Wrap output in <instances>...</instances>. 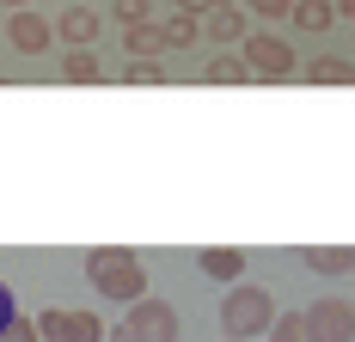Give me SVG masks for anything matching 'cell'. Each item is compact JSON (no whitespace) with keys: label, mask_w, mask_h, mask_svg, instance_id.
I'll return each mask as SVG.
<instances>
[{"label":"cell","mask_w":355,"mask_h":342,"mask_svg":"<svg viewBox=\"0 0 355 342\" xmlns=\"http://www.w3.org/2000/svg\"><path fill=\"white\" fill-rule=\"evenodd\" d=\"M86 281H92V294L123 300V306L147 300V269H141V257L129 244H92L86 251Z\"/></svg>","instance_id":"1"},{"label":"cell","mask_w":355,"mask_h":342,"mask_svg":"<svg viewBox=\"0 0 355 342\" xmlns=\"http://www.w3.org/2000/svg\"><path fill=\"white\" fill-rule=\"evenodd\" d=\"M270 324H276V294L257 287V281H233L227 300H220V330H227V342H257Z\"/></svg>","instance_id":"2"},{"label":"cell","mask_w":355,"mask_h":342,"mask_svg":"<svg viewBox=\"0 0 355 342\" xmlns=\"http://www.w3.org/2000/svg\"><path fill=\"white\" fill-rule=\"evenodd\" d=\"M239 62H245L251 80H294L300 73V62H294V43L276 31H251L245 43H239Z\"/></svg>","instance_id":"3"},{"label":"cell","mask_w":355,"mask_h":342,"mask_svg":"<svg viewBox=\"0 0 355 342\" xmlns=\"http://www.w3.org/2000/svg\"><path fill=\"white\" fill-rule=\"evenodd\" d=\"M123 330H129L135 342H184V324H178V312L166 306V300H153V294L129 306V318H123Z\"/></svg>","instance_id":"4"},{"label":"cell","mask_w":355,"mask_h":342,"mask_svg":"<svg viewBox=\"0 0 355 342\" xmlns=\"http://www.w3.org/2000/svg\"><path fill=\"white\" fill-rule=\"evenodd\" d=\"M37 336L43 342H105V318L98 312L49 306V312H37Z\"/></svg>","instance_id":"5"},{"label":"cell","mask_w":355,"mask_h":342,"mask_svg":"<svg viewBox=\"0 0 355 342\" xmlns=\"http://www.w3.org/2000/svg\"><path fill=\"white\" fill-rule=\"evenodd\" d=\"M306 324H313V336L319 342H355V306L349 300H337V294H324L306 306Z\"/></svg>","instance_id":"6"},{"label":"cell","mask_w":355,"mask_h":342,"mask_svg":"<svg viewBox=\"0 0 355 342\" xmlns=\"http://www.w3.org/2000/svg\"><path fill=\"white\" fill-rule=\"evenodd\" d=\"M6 43L19 49V55H43L49 43H55V25L31 12V6H19V12H6Z\"/></svg>","instance_id":"7"},{"label":"cell","mask_w":355,"mask_h":342,"mask_svg":"<svg viewBox=\"0 0 355 342\" xmlns=\"http://www.w3.org/2000/svg\"><path fill=\"white\" fill-rule=\"evenodd\" d=\"M98 31H105V19H98L86 0H68V6H62V19H55V43H68V49H92Z\"/></svg>","instance_id":"8"},{"label":"cell","mask_w":355,"mask_h":342,"mask_svg":"<svg viewBox=\"0 0 355 342\" xmlns=\"http://www.w3.org/2000/svg\"><path fill=\"white\" fill-rule=\"evenodd\" d=\"M202 37H209L214 49H227V43H245V37H251L245 6L233 0V6H214V12H202Z\"/></svg>","instance_id":"9"},{"label":"cell","mask_w":355,"mask_h":342,"mask_svg":"<svg viewBox=\"0 0 355 342\" xmlns=\"http://www.w3.org/2000/svg\"><path fill=\"white\" fill-rule=\"evenodd\" d=\"M196 269L209 275V281H227V287H233V281L245 275V251H239V244H214V251H196Z\"/></svg>","instance_id":"10"},{"label":"cell","mask_w":355,"mask_h":342,"mask_svg":"<svg viewBox=\"0 0 355 342\" xmlns=\"http://www.w3.org/2000/svg\"><path fill=\"white\" fill-rule=\"evenodd\" d=\"M300 263H306L313 275H349L355 269V244H306Z\"/></svg>","instance_id":"11"},{"label":"cell","mask_w":355,"mask_h":342,"mask_svg":"<svg viewBox=\"0 0 355 342\" xmlns=\"http://www.w3.org/2000/svg\"><path fill=\"white\" fill-rule=\"evenodd\" d=\"M123 49H129V62H159L166 55V31L147 19V25H123Z\"/></svg>","instance_id":"12"},{"label":"cell","mask_w":355,"mask_h":342,"mask_svg":"<svg viewBox=\"0 0 355 342\" xmlns=\"http://www.w3.org/2000/svg\"><path fill=\"white\" fill-rule=\"evenodd\" d=\"M300 73H306L313 86H355V62L349 55H313Z\"/></svg>","instance_id":"13"},{"label":"cell","mask_w":355,"mask_h":342,"mask_svg":"<svg viewBox=\"0 0 355 342\" xmlns=\"http://www.w3.org/2000/svg\"><path fill=\"white\" fill-rule=\"evenodd\" d=\"M288 19H294V31L324 37L331 25H337V6H331V0H294V12H288Z\"/></svg>","instance_id":"14"},{"label":"cell","mask_w":355,"mask_h":342,"mask_svg":"<svg viewBox=\"0 0 355 342\" xmlns=\"http://www.w3.org/2000/svg\"><path fill=\"white\" fill-rule=\"evenodd\" d=\"M98 49H68V55H62V80H68V86H92V80H98Z\"/></svg>","instance_id":"15"},{"label":"cell","mask_w":355,"mask_h":342,"mask_svg":"<svg viewBox=\"0 0 355 342\" xmlns=\"http://www.w3.org/2000/svg\"><path fill=\"white\" fill-rule=\"evenodd\" d=\"M202 80H209V86H239L251 73H245V62H239V49H227V55H209V62H202Z\"/></svg>","instance_id":"16"},{"label":"cell","mask_w":355,"mask_h":342,"mask_svg":"<svg viewBox=\"0 0 355 342\" xmlns=\"http://www.w3.org/2000/svg\"><path fill=\"white\" fill-rule=\"evenodd\" d=\"M159 31H166V49H190V43H202V19L196 12H172Z\"/></svg>","instance_id":"17"},{"label":"cell","mask_w":355,"mask_h":342,"mask_svg":"<svg viewBox=\"0 0 355 342\" xmlns=\"http://www.w3.org/2000/svg\"><path fill=\"white\" fill-rule=\"evenodd\" d=\"M270 336H276V342H319V336H313V324H306V312H276Z\"/></svg>","instance_id":"18"},{"label":"cell","mask_w":355,"mask_h":342,"mask_svg":"<svg viewBox=\"0 0 355 342\" xmlns=\"http://www.w3.org/2000/svg\"><path fill=\"white\" fill-rule=\"evenodd\" d=\"M110 19L116 25H147L153 19V0H110Z\"/></svg>","instance_id":"19"},{"label":"cell","mask_w":355,"mask_h":342,"mask_svg":"<svg viewBox=\"0 0 355 342\" xmlns=\"http://www.w3.org/2000/svg\"><path fill=\"white\" fill-rule=\"evenodd\" d=\"M123 80H129V86H159V80H166V62H129Z\"/></svg>","instance_id":"20"},{"label":"cell","mask_w":355,"mask_h":342,"mask_svg":"<svg viewBox=\"0 0 355 342\" xmlns=\"http://www.w3.org/2000/svg\"><path fill=\"white\" fill-rule=\"evenodd\" d=\"M0 342H43L37 336V318H12V324L0 330Z\"/></svg>","instance_id":"21"},{"label":"cell","mask_w":355,"mask_h":342,"mask_svg":"<svg viewBox=\"0 0 355 342\" xmlns=\"http://www.w3.org/2000/svg\"><path fill=\"white\" fill-rule=\"evenodd\" d=\"M245 12H257V19H288L294 0H245Z\"/></svg>","instance_id":"22"},{"label":"cell","mask_w":355,"mask_h":342,"mask_svg":"<svg viewBox=\"0 0 355 342\" xmlns=\"http://www.w3.org/2000/svg\"><path fill=\"white\" fill-rule=\"evenodd\" d=\"M214 6H233V0H178V12H196V19L214 12Z\"/></svg>","instance_id":"23"},{"label":"cell","mask_w":355,"mask_h":342,"mask_svg":"<svg viewBox=\"0 0 355 342\" xmlns=\"http://www.w3.org/2000/svg\"><path fill=\"white\" fill-rule=\"evenodd\" d=\"M12 318H19V312H12V287H6V281H0V330H6V324H12Z\"/></svg>","instance_id":"24"},{"label":"cell","mask_w":355,"mask_h":342,"mask_svg":"<svg viewBox=\"0 0 355 342\" xmlns=\"http://www.w3.org/2000/svg\"><path fill=\"white\" fill-rule=\"evenodd\" d=\"M337 6V19H355V0H331Z\"/></svg>","instance_id":"25"},{"label":"cell","mask_w":355,"mask_h":342,"mask_svg":"<svg viewBox=\"0 0 355 342\" xmlns=\"http://www.w3.org/2000/svg\"><path fill=\"white\" fill-rule=\"evenodd\" d=\"M105 342H135V336H129V330H123V324H116V330H105Z\"/></svg>","instance_id":"26"},{"label":"cell","mask_w":355,"mask_h":342,"mask_svg":"<svg viewBox=\"0 0 355 342\" xmlns=\"http://www.w3.org/2000/svg\"><path fill=\"white\" fill-rule=\"evenodd\" d=\"M6 6H12V12H19V6H31V0H6Z\"/></svg>","instance_id":"27"}]
</instances>
